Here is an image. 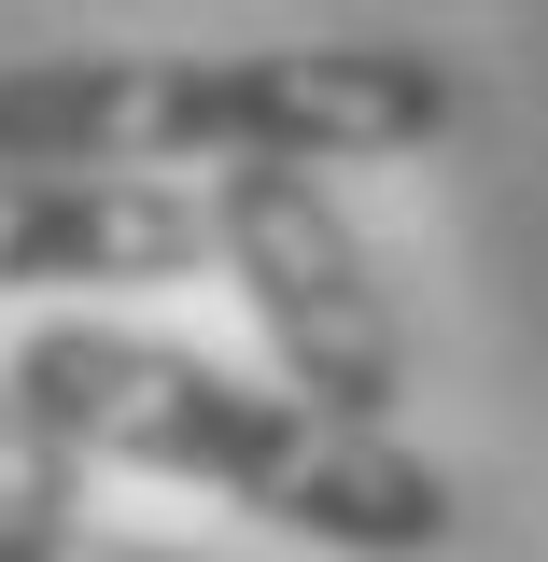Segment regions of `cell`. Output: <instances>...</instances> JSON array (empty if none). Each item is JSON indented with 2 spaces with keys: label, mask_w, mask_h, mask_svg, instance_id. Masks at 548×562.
Here are the masks:
<instances>
[{
  "label": "cell",
  "mask_w": 548,
  "mask_h": 562,
  "mask_svg": "<svg viewBox=\"0 0 548 562\" xmlns=\"http://www.w3.org/2000/svg\"><path fill=\"white\" fill-rule=\"evenodd\" d=\"M29 408L57 422L85 464H127V479H198L225 506H254L310 549L351 562H422L465 535V492L450 464H422L394 422H351L295 380H239L183 338H141V324H29L0 366Z\"/></svg>",
  "instance_id": "cell-1"
},
{
  "label": "cell",
  "mask_w": 548,
  "mask_h": 562,
  "mask_svg": "<svg viewBox=\"0 0 548 562\" xmlns=\"http://www.w3.org/2000/svg\"><path fill=\"white\" fill-rule=\"evenodd\" d=\"M465 127V57L436 43H225V57H14L0 155L29 169H225V155H422Z\"/></svg>",
  "instance_id": "cell-2"
},
{
  "label": "cell",
  "mask_w": 548,
  "mask_h": 562,
  "mask_svg": "<svg viewBox=\"0 0 548 562\" xmlns=\"http://www.w3.org/2000/svg\"><path fill=\"white\" fill-rule=\"evenodd\" d=\"M211 239H225V281L254 310V338L295 394H324L351 422L409 408V338H394V295L366 268L351 211L310 183V155H225L211 169Z\"/></svg>",
  "instance_id": "cell-3"
},
{
  "label": "cell",
  "mask_w": 548,
  "mask_h": 562,
  "mask_svg": "<svg viewBox=\"0 0 548 562\" xmlns=\"http://www.w3.org/2000/svg\"><path fill=\"white\" fill-rule=\"evenodd\" d=\"M225 268L211 198H183L169 169H29L0 155V295L43 281H198Z\"/></svg>",
  "instance_id": "cell-4"
},
{
  "label": "cell",
  "mask_w": 548,
  "mask_h": 562,
  "mask_svg": "<svg viewBox=\"0 0 548 562\" xmlns=\"http://www.w3.org/2000/svg\"><path fill=\"white\" fill-rule=\"evenodd\" d=\"M85 479H99V464H85L57 422L0 380V506H57V520H85Z\"/></svg>",
  "instance_id": "cell-5"
},
{
  "label": "cell",
  "mask_w": 548,
  "mask_h": 562,
  "mask_svg": "<svg viewBox=\"0 0 548 562\" xmlns=\"http://www.w3.org/2000/svg\"><path fill=\"white\" fill-rule=\"evenodd\" d=\"M0 562H183V549L99 535V520H57V506H0Z\"/></svg>",
  "instance_id": "cell-6"
}]
</instances>
